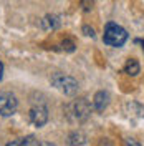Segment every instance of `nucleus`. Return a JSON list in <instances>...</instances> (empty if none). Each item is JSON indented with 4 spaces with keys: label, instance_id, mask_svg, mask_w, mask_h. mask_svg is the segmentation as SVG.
Segmentation results:
<instances>
[{
    "label": "nucleus",
    "instance_id": "f257e3e1",
    "mask_svg": "<svg viewBox=\"0 0 144 146\" xmlns=\"http://www.w3.org/2000/svg\"><path fill=\"white\" fill-rule=\"evenodd\" d=\"M127 40V33L126 30L118 25L114 22H109L106 28H104V35H103V42L109 46H114V48H119V46L124 45V42Z\"/></svg>",
    "mask_w": 144,
    "mask_h": 146
},
{
    "label": "nucleus",
    "instance_id": "f03ea898",
    "mask_svg": "<svg viewBox=\"0 0 144 146\" xmlns=\"http://www.w3.org/2000/svg\"><path fill=\"white\" fill-rule=\"evenodd\" d=\"M52 85L55 88H58L61 93L68 95V96H73L78 91V82L71 76H68V75H63V73H53Z\"/></svg>",
    "mask_w": 144,
    "mask_h": 146
},
{
    "label": "nucleus",
    "instance_id": "7ed1b4c3",
    "mask_svg": "<svg viewBox=\"0 0 144 146\" xmlns=\"http://www.w3.org/2000/svg\"><path fill=\"white\" fill-rule=\"evenodd\" d=\"M68 111H70L68 115H70L75 121H85V119L90 116L91 106L85 98H80V100L73 101L71 105L68 106Z\"/></svg>",
    "mask_w": 144,
    "mask_h": 146
},
{
    "label": "nucleus",
    "instance_id": "20e7f679",
    "mask_svg": "<svg viewBox=\"0 0 144 146\" xmlns=\"http://www.w3.org/2000/svg\"><path fill=\"white\" fill-rule=\"evenodd\" d=\"M18 108V101L13 93L0 91V116H12Z\"/></svg>",
    "mask_w": 144,
    "mask_h": 146
},
{
    "label": "nucleus",
    "instance_id": "39448f33",
    "mask_svg": "<svg viewBox=\"0 0 144 146\" xmlns=\"http://www.w3.org/2000/svg\"><path fill=\"white\" fill-rule=\"evenodd\" d=\"M30 121L38 128H42L48 121V110L45 105H38L30 110Z\"/></svg>",
    "mask_w": 144,
    "mask_h": 146
},
{
    "label": "nucleus",
    "instance_id": "423d86ee",
    "mask_svg": "<svg viewBox=\"0 0 144 146\" xmlns=\"http://www.w3.org/2000/svg\"><path fill=\"white\" fill-rule=\"evenodd\" d=\"M109 105V93L104 90L98 91L96 95H94V98H93V106L96 111H104V110L108 108Z\"/></svg>",
    "mask_w": 144,
    "mask_h": 146
},
{
    "label": "nucleus",
    "instance_id": "0eeeda50",
    "mask_svg": "<svg viewBox=\"0 0 144 146\" xmlns=\"http://www.w3.org/2000/svg\"><path fill=\"white\" fill-rule=\"evenodd\" d=\"M139 70H141V66L137 63V60H134V58H129L124 65V73H127L129 76H136L139 73Z\"/></svg>",
    "mask_w": 144,
    "mask_h": 146
},
{
    "label": "nucleus",
    "instance_id": "6e6552de",
    "mask_svg": "<svg viewBox=\"0 0 144 146\" xmlns=\"http://www.w3.org/2000/svg\"><path fill=\"white\" fill-rule=\"evenodd\" d=\"M35 146V145H40L38 141L35 139V136H27V138H20V139H17V141H12V143H9V146Z\"/></svg>",
    "mask_w": 144,
    "mask_h": 146
},
{
    "label": "nucleus",
    "instance_id": "1a4fd4ad",
    "mask_svg": "<svg viewBox=\"0 0 144 146\" xmlns=\"http://www.w3.org/2000/svg\"><path fill=\"white\" fill-rule=\"evenodd\" d=\"M85 139H86V136H85L83 133H71L68 143H70V145H85V143H86Z\"/></svg>",
    "mask_w": 144,
    "mask_h": 146
},
{
    "label": "nucleus",
    "instance_id": "9d476101",
    "mask_svg": "<svg viewBox=\"0 0 144 146\" xmlns=\"http://www.w3.org/2000/svg\"><path fill=\"white\" fill-rule=\"evenodd\" d=\"M43 22L46 23V27H50V28H56L58 25H60V20H58L56 17H50V15H48Z\"/></svg>",
    "mask_w": 144,
    "mask_h": 146
},
{
    "label": "nucleus",
    "instance_id": "9b49d317",
    "mask_svg": "<svg viewBox=\"0 0 144 146\" xmlns=\"http://www.w3.org/2000/svg\"><path fill=\"white\" fill-rule=\"evenodd\" d=\"M61 46H63V50H66V52H75V43H73L71 40H63V43H61Z\"/></svg>",
    "mask_w": 144,
    "mask_h": 146
},
{
    "label": "nucleus",
    "instance_id": "f8f14e48",
    "mask_svg": "<svg viewBox=\"0 0 144 146\" xmlns=\"http://www.w3.org/2000/svg\"><path fill=\"white\" fill-rule=\"evenodd\" d=\"M83 9L85 12H90L93 9V0H83Z\"/></svg>",
    "mask_w": 144,
    "mask_h": 146
},
{
    "label": "nucleus",
    "instance_id": "ddd939ff",
    "mask_svg": "<svg viewBox=\"0 0 144 146\" xmlns=\"http://www.w3.org/2000/svg\"><path fill=\"white\" fill-rule=\"evenodd\" d=\"M83 32H85V35H88V36H94V30L90 27H83Z\"/></svg>",
    "mask_w": 144,
    "mask_h": 146
},
{
    "label": "nucleus",
    "instance_id": "4468645a",
    "mask_svg": "<svg viewBox=\"0 0 144 146\" xmlns=\"http://www.w3.org/2000/svg\"><path fill=\"white\" fill-rule=\"evenodd\" d=\"M2 76H3V65L0 63V80H2Z\"/></svg>",
    "mask_w": 144,
    "mask_h": 146
},
{
    "label": "nucleus",
    "instance_id": "2eb2a0df",
    "mask_svg": "<svg viewBox=\"0 0 144 146\" xmlns=\"http://www.w3.org/2000/svg\"><path fill=\"white\" fill-rule=\"evenodd\" d=\"M143 48H144V42H143Z\"/></svg>",
    "mask_w": 144,
    "mask_h": 146
}]
</instances>
